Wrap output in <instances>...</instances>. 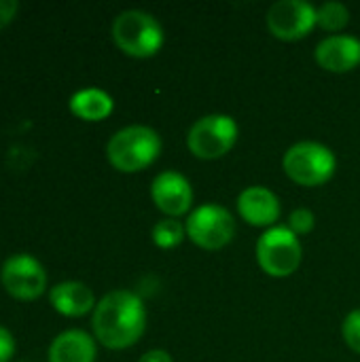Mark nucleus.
Masks as SVG:
<instances>
[{
    "instance_id": "19",
    "label": "nucleus",
    "mask_w": 360,
    "mask_h": 362,
    "mask_svg": "<svg viewBox=\"0 0 360 362\" xmlns=\"http://www.w3.org/2000/svg\"><path fill=\"white\" fill-rule=\"evenodd\" d=\"M314 223H316V218H314V212L312 210L297 208V210H293V214L289 218V229L295 235H306V233H310L314 229Z\"/></svg>"
},
{
    "instance_id": "16",
    "label": "nucleus",
    "mask_w": 360,
    "mask_h": 362,
    "mask_svg": "<svg viewBox=\"0 0 360 362\" xmlns=\"http://www.w3.org/2000/svg\"><path fill=\"white\" fill-rule=\"evenodd\" d=\"M316 19L318 25L327 32H339L348 25L350 21V11L342 2H325L323 6L316 8Z\"/></svg>"
},
{
    "instance_id": "22",
    "label": "nucleus",
    "mask_w": 360,
    "mask_h": 362,
    "mask_svg": "<svg viewBox=\"0 0 360 362\" xmlns=\"http://www.w3.org/2000/svg\"><path fill=\"white\" fill-rule=\"evenodd\" d=\"M138 362H172V356L166 350H151Z\"/></svg>"
},
{
    "instance_id": "10",
    "label": "nucleus",
    "mask_w": 360,
    "mask_h": 362,
    "mask_svg": "<svg viewBox=\"0 0 360 362\" xmlns=\"http://www.w3.org/2000/svg\"><path fill=\"white\" fill-rule=\"evenodd\" d=\"M153 204L170 218L185 216L193 206V189L178 172H161L151 185Z\"/></svg>"
},
{
    "instance_id": "4",
    "label": "nucleus",
    "mask_w": 360,
    "mask_h": 362,
    "mask_svg": "<svg viewBox=\"0 0 360 362\" xmlns=\"http://www.w3.org/2000/svg\"><path fill=\"white\" fill-rule=\"evenodd\" d=\"M286 176L301 187H320L329 182L335 174L337 159L333 151L320 142H297L282 159Z\"/></svg>"
},
{
    "instance_id": "12",
    "label": "nucleus",
    "mask_w": 360,
    "mask_h": 362,
    "mask_svg": "<svg viewBox=\"0 0 360 362\" xmlns=\"http://www.w3.org/2000/svg\"><path fill=\"white\" fill-rule=\"evenodd\" d=\"M240 216L252 227H269L280 218V199L267 187H248L238 197Z\"/></svg>"
},
{
    "instance_id": "2",
    "label": "nucleus",
    "mask_w": 360,
    "mask_h": 362,
    "mask_svg": "<svg viewBox=\"0 0 360 362\" xmlns=\"http://www.w3.org/2000/svg\"><path fill=\"white\" fill-rule=\"evenodd\" d=\"M161 153V138L146 125L119 129L106 144V157L119 172L134 174L146 170Z\"/></svg>"
},
{
    "instance_id": "15",
    "label": "nucleus",
    "mask_w": 360,
    "mask_h": 362,
    "mask_svg": "<svg viewBox=\"0 0 360 362\" xmlns=\"http://www.w3.org/2000/svg\"><path fill=\"white\" fill-rule=\"evenodd\" d=\"M112 98L102 89H83L70 98V110L83 121H102L112 112Z\"/></svg>"
},
{
    "instance_id": "9",
    "label": "nucleus",
    "mask_w": 360,
    "mask_h": 362,
    "mask_svg": "<svg viewBox=\"0 0 360 362\" xmlns=\"http://www.w3.org/2000/svg\"><path fill=\"white\" fill-rule=\"evenodd\" d=\"M0 280L4 291L19 301L38 299L47 286L45 267L30 255H15L6 259L2 265Z\"/></svg>"
},
{
    "instance_id": "8",
    "label": "nucleus",
    "mask_w": 360,
    "mask_h": 362,
    "mask_svg": "<svg viewBox=\"0 0 360 362\" xmlns=\"http://www.w3.org/2000/svg\"><path fill=\"white\" fill-rule=\"evenodd\" d=\"M318 25L316 8L306 0H280L267 11V28L280 40H301Z\"/></svg>"
},
{
    "instance_id": "1",
    "label": "nucleus",
    "mask_w": 360,
    "mask_h": 362,
    "mask_svg": "<svg viewBox=\"0 0 360 362\" xmlns=\"http://www.w3.org/2000/svg\"><path fill=\"white\" fill-rule=\"evenodd\" d=\"M95 339L108 350H125L134 346L146 329V310L138 295L129 291H112L104 295L91 320Z\"/></svg>"
},
{
    "instance_id": "3",
    "label": "nucleus",
    "mask_w": 360,
    "mask_h": 362,
    "mask_svg": "<svg viewBox=\"0 0 360 362\" xmlns=\"http://www.w3.org/2000/svg\"><path fill=\"white\" fill-rule=\"evenodd\" d=\"M112 38L125 55L146 59L163 47V28L153 15L132 8L115 19Z\"/></svg>"
},
{
    "instance_id": "13",
    "label": "nucleus",
    "mask_w": 360,
    "mask_h": 362,
    "mask_svg": "<svg viewBox=\"0 0 360 362\" xmlns=\"http://www.w3.org/2000/svg\"><path fill=\"white\" fill-rule=\"evenodd\" d=\"M49 299L55 312H59L62 316H70V318L85 316L89 310L95 308L93 293L83 282H62L55 288H51Z\"/></svg>"
},
{
    "instance_id": "11",
    "label": "nucleus",
    "mask_w": 360,
    "mask_h": 362,
    "mask_svg": "<svg viewBox=\"0 0 360 362\" xmlns=\"http://www.w3.org/2000/svg\"><path fill=\"white\" fill-rule=\"evenodd\" d=\"M316 62L329 72H350L360 64V40L346 34H333L318 42Z\"/></svg>"
},
{
    "instance_id": "17",
    "label": "nucleus",
    "mask_w": 360,
    "mask_h": 362,
    "mask_svg": "<svg viewBox=\"0 0 360 362\" xmlns=\"http://www.w3.org/2000/svg\"><path fill=\"white\" fill-rule=\"evenodd\" d=\"M185 235H187L185 225H180L174 218H163V221H159L153 227V242L159 248H163V250H170V248L180 246L182 240H185Z\"/></svg>"
},
{
    "instance_id": "7",
    "label": "nucleus",
    "mask_w": 360,
    "mask_h": 362,
    "mask_svg": "<svg viewBox=\"0 0 360 362\" xmlns=\"http://www.w3.org/2000/svg\"><path fill=\"white\" fill-rule=\"evenodd\" d=\"M185 229L195 246L204 250H221L236 235V218L223 206L204 204L189 214Z\"/></svg>"
},
{
    "instance_id": "6",
    "label": "nucleus",
    "mask_w": 360,
    "mask_h": 362,
    "mask_svg": "<svg viewBox=\"0 0 360 362\" xmlns=\"http://www.w3.org/2000/svg\"><path fill=\"white\" fill-rule=\"evenodd\" d=\"M238 142V123L229 115H206L197 119L189 134L187 146L197 159H221Z\"/></svg>"
},
{
    "instance_id": "14",
    "label": "nucleus",
    "mask_w": 360,
    "mask_h": 362,
    "mask_svg": "<svg viewBox=\"0 0 360 362\" xmlns=\"http://www.w3.org/2000/svg\"><path fill=\"white\" fill-rule=\"evenodd\" d=\"M95 341L85 331H66L49 348V362H95Z\"/></svg>"
},
{
    "instance_id": "21",
    "label": "nucleus",
    "mask_w": 360,
    "mask_h": 362,
    "mask_svg": "<svg viewBox=\"0 0 360 362\" xmlns=\"http://www.w3.org/2000/svg\"><path fill=\"white\" fill-rule=\"evenodd\" d=\"M19 4L15 0H0V28H4L6 23H11L17 15Z\"/></svg>"
},
{
    "instance_id": "20",
    "label": "nucleus",
    "mask_w": 360,
    "mask_h": 362,
    "mask_svg": "<svg viewBox=\"0 0 360 362\" xmlns=\"http://www.w3.org/2000/svg\"><path fill=\"white\" fill-rule=\"evenodd\" d=\"M13 352H15V341H13V335H11V333L4 329V327H0V362L11 361Z\"/></svg>"
},
{
    "instance_id": "5",
    "label": "nucleus",
    "mask_w": 360,
    "mask_h": 362,
    "mask_svg": "<svg viewBox=\"0 0 360 362\" xmlns=\"http://www.w3.org/2000/svg\"><path fill=\"white\" fill-rule=\"evenodd\" d=\"M301 242L289 227H272L257 242L259 267L272 278H289L301 265Z\"/></svg>"
},
{
    "instance_id": "18",
    "label": "nucleus",
    "mask_w": 360,
    "mask_h": 362,
    "mask_svg": "<svg viewBox=\"0 0 360 362\" xmlns=\"http://www.w3.org/2000/svg\"><path fill=\"white\" fill-rule=\"evenodd\" d=\"M342 335H344V341L348 344V348L360 354V310H354L346 316V320L342 325Z\"/></svg>"
}]
</instances>
